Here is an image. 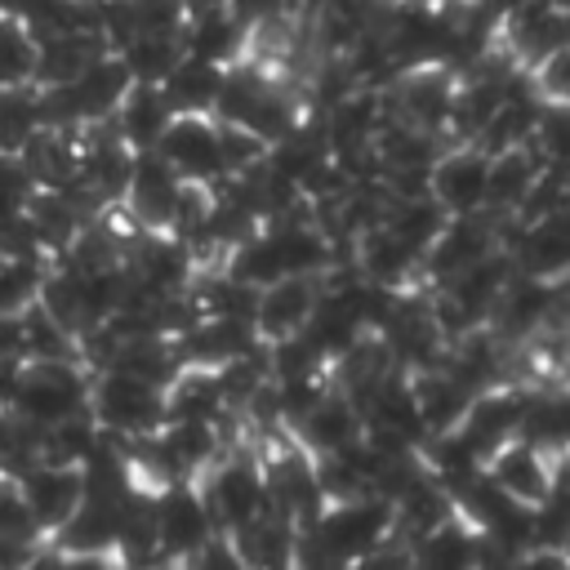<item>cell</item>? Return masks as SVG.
<instances>
[{
	"mask_svg": "<svg viewBox=\"0 0 570 570\" xmlns=\"http://www.w3.org/2000/svg\"><path fill=\"white\" fill-rule=\"evenodd\" d=\"M22 338H27V361H80L76 334L62 321H53L40 303L22 307Z\"/></svg>",
	"mask_w": 570,
	"mask_h": 570,
	"instance_id": "cb8c5ba5",
	"label": "cell"
},
{
	"mask_svg": "<svg viewBox=\"0 0 570 570\" xmlns=\"http://www.w3.org/2000/svg\"><path fill=\"white\" fill-rule=\"evenodd\" d=\"M165 98L174 111H209L214 116V102H218V89H223V67L218 62H205L196 53H183L169 76L160 80Z\"/></svg>",
	"mask_w": 570,
	"mask_h": 570,
	"instance_id": "7402d4cb",
	"label": "cell"
},
{
	"mask_svg": "<svg viewBox=\"0 0 570 570\" xmlns=\"http://www.w3.org/2000/svg\"><path fill=\"white\" fill-rule=\"evenodd\" d=\"M36 129V85H0V151H18Z\"/></svg>",
	"mask_w": 570,
	"mask_h": 570,
	"instance_id": "d4e9b609",
	"label": "cell"
},
{
	"mask_svg": "<svg viewBox=\"0 0 570 570\" xmlns=\"http://www.w3.org/2000/svg\"><path fill=\"white\" fill-rule=\"evenodd\" d=\"M530 80H534V89L548 102H570V45H561L543 62H534L530 67Z\"/></svg>",
	"mask_w": 570,
	"mask_h": 570,
	"instance_id": "f1b7e54d",
	"label": "cell"
},
{
	"mask_svg": "<svg viewBox=\"0 0 570 570\" xmlns=\"http://www.w3.org/2000/svg\"><path fill=\"white\" fill-rule=\"evenodd\" d=\"M410 543V561L428 566V570H463V566H481V534L459 517H441L436 525H428L423 534L405 539Z\"/></svg>",
	"mask_w": 570,
	"mask_h": 570,
	"instance_id": "e0dca14e",
	"label": "cell"
},
{
	"mask_svg": "<svg viewBox=\"0 0 570 570\" xmlns=\"http://www.w3.org/2000/svg\"><path fill=\"white\" fill-rule=\"evenodd\" d=\"M503 249L517 272L539 281H570V205L508 218L503 223Z\"/></svg>",
	"mask_w": 570,
	"mask_h": 570,
	"instance_id": "5b68a950",
	"label": "cell"
},
{
	"mask_svg": "<svg viewBox=\"0 0 570 570\" xmlns=\"http://www.w3.org/2000/svg\"><path fill=\"white\" fill-rule=\"evenodd\" d=\"M517 436H525L530 445H539L548 454L570 450V379L561 387H534L530 392V405L521 414Z\"/></svg>",
	"mask_w": 570,
	"mask_h": 570,
	"instance_id": "44dd1931",
	"label": "cell"
},
{
	"mask_svg": "<svg viewBox=\"0 0 570 570\" xmlns=\"http://www.w3.org/2000/svg\"><path fill=\"white\" fill-rule=\"evenodd\" d=\"M285 432H289L312 459H321V454H334V450H343L347 441L361 436V410H356V401H352L343 387L330 383Z\"/></svg>",
	"mask_w": 570,
	"mask_h": 570,
	"instance_id": "8fae6325",
	"label": "cell"
},
{
	"mask_svg": "<svg viewBox=\"0 0 570 570\" xmlns=\"http://www.w3.org/2000/svg\"><path fill=\"white\" fill-rule=\"evenodd\" d=\"M485 476H490L499 490H508L512 499H521V503L534 508V503L548 494L552 454L539 450V445H530L525 436H508V441L494 445V454L485 459Z\"/></svg>",
	"mask_w": 570,
	"mask_h": 570,
	"instance_id": "4fadbf2b",
	"label": "cell"
},
{
	"mask_svg": "<svg viewBox=\"0 0 570 570\" xmlns=\"http://www.w3.org/2000/svg\"><path fill=\"white\" fill-rule=\"evenodd\" d=\"M548 4H552V9H566V13H570V0H548Z\"/></svg>",
	"mask_w": 570,
	"mask_h": 570,
	"instance_id": "d6a6232c",
	"label": "cell"
},
{
	"mask_svg": "<svg viewBox=\"0 0 570 570\" xmlns=\"http://www.w3.org/2000/svg\"><path fill=\"white\" fill-rule=\"evenodd\" d=\"M209 4H227V0H187V9H209Z\"/></svg>",
	"mask_w": 570,
	"mask_h": 570,
	"instance_id": "1f68e13d",
	"label": "cell"
},
{
	"mask_svg": "<svg viewBox=\"0 0 570 570\" xmlns=\"http://www.w3.org/2000/svg\"><path fill=\"white\" fill-rule=\"evenodd\" d=\"M13 481H18V494H22L27 512H31V521L45 534H53L80 508V499H85V481H80V468L76 463H49V459H40L22 476H13Z\"/></svg>",
	"mask_w": 570,
	"mask_h": 570,
	"instance_id": "30bf717a",
	"label": "cell"
},
{
	"mask_svg": "<svg viewBox=\"0 0 570 570\" xmlns=\"http://www.w3.org/2000/svg\"><path fill=\"white\" fill-rule=\"evenodd\" d=\"M13 414L49 428L71 414L89 410V370L85 361H22L18 392H13Z\"/></svg>",
	"mask_w": 570,
	"mask_h": 570,
	"instance_id": "277c9868",
	"label": "cell"
},
{
	"mask_svg": "<svg viewBox=\"0 0 570 570\" xmlns=\"http://www.w3.org/2000/svg\"><path fill=\"white\" fill-rule=\"evenodd\" d=\"M468 4H472L476 13H485L494 27H503V22H508V18H512V13H517L525 0H468Z\"/></svg>",
	"mask_w": 570,
	"mask_h": 570,
	"instance_id": "4dcf8cb0",
	"label": "cell"
},
{
	"mask_svg": "<svg viewBox=\"0 0 570 570\" xmlns=\"http://www.w3.org/2000/svg\"><path fill=\"white\" fill-rule=\"evenodd\" d=\"M205 503H209V517L218 530H240L245 521H254L263 508H267V481H263V459L240 450V445H227L200 476H196Z\"/></svg>",
	"mask_w": 570,
	"mask_h": 570,
	"instance_id": "3957f363",
	"label": "cell"
},
{
	"mask_svg": "<svg viewBox=\"0 0 570 570\" xmlns=\"http://www.w3.org/2000/svg\"><path fill=\"white\" fill-rule=\"evenodd\" d=\"M22 169L31 174L36 187H62L76 178V160H80V129H53L40 125L22 147H18Z\"/></svg>",
	"mask_w": 570,
	"mask_h": 570,
	"instance_id": "d6986e66",
	"label": "cell"
},
{
	"mask_svg": "<svg viewBox=\"0 0 570 570\" xmlns=\"http://www.w3.org/2000/svg\"><path fill=\"white\" fill-rule=\"evenodd\" d=\"M485 174H490V151L476 142H450L436 151L428 169V196L445 214H476L485 209Z\"/></svg>",
	"mask_w": 570,
	"mask_h": 570,
	"instance_id": "ba28073f",
	"label": "cell"
},
{
	"mask_svg": "<svg viewBox=\"0 0 570 570\" xmlns=\"http://www.w3.org/2000/svg\"><path fill=\"white\" fill-rule=\"evenodd\" d=\"M89 414L111 436H147L165 423V387L134 379L125 370H94L89 374Z\"/></svg>",
	"mask_w": 570,
	"mask_h": 570,
	"instance_id": "7a4b0ae2",
	"label": "cell"
},
{
	"mask_svg": "<svg viewBox=\"0 0 570 570\" xmlns=\"http://www.w3.org/2000/svg\"><path fill=\"white\" fill-rule=\"evenodd\" d=\"M45 267L49 263H40V258H9V254H0V312H22L27 303H36Z\"/></svg>",
	"mask_w": 570,
	"mask_h": 570,
	"instance_id": "83f0119b",
	"label": "cell"
},
{
	"mask_svg": "<svg viewBox=\"0 0 570 570\" xmlns=\"http://www.w3.org/2000/svg\"><path fill=\"white\" fill-rule=\"evenodd\" d=\"M160 160L183 178V183H205L214 187L223 178V147H218V120L209 111H174L165 134L156 138Z\"/></svg>",
	"mask_w": 570,
	"mask_h": 570,
	"instance_id": "52a82bcc",
	"label": "cell"
},
{
	"mask_svg": "<svg viewBox=\"0 0 570 570\" xmlns=\"http://www.w3.org/2000/svg\"><path fill=\"white\" fill-rule=\"evenodd\" d=\"M543 169V156L534 151V142L521 147H503L490 151V174H485V209L494 218H517V209L525 205L534 178Z\"/></svg>",
	"mask_w": 570,
	"mask_h": 570,
	"instance_id": "9a60e30c",
	"label": "cell"
},
{
	"mask_svg": "<svg viewBox=\"0 0 570 570\" xmlns=\"http://www.w3.org/2000/svg\"><path fill=\"white\" fill-rule=\"evenodd\" d=\"M387 539H396V512L383 494L325 499L321 512L298 525L294 566H361Z\"/></svg>",
	"mask_w": 570,
	"mask_h": 570,
	"instance_id": "6da1fadb",
	"label": "cell"
},
{
	"mask_svg": "<svg viewBox=\"0 0 570 570\" xmlns=\"http://www.w3.org/2000/svg\"><path fill=\"white\" fill-rule=\"evenodd\" d=\"M249 27H258V22H272V18H285L289 13V0H227Z\"/></svg>",
	"mask_w": 570,
	"mask_h": 570,
	"instance_id": "f546056e",
	"label": "cell"
},
{
	"mask_svg": "<svg viewBox=\"0 0 570 570\" xmlns=\"http://www.w3.org/2000/svg\"><path fill=\"white\" fill-rule=\"evenodd\" d=\"M294 539H298V525L276 508H263L254 521L232 530L240 566H294Z\"/></svg>",
	"mask_w": 570,
	"mask_h": 570,
	"instance_id": "ffe728a7",
	"label": "cell"
},
{
	"mask_svg": "<svg viewBox=\"0 0 570 570\" xmlns=\"http://www.w3.org/2000/svg\"><path fill=\"white\" fill-rule=\"evenodd\" d=\"M321 294V276H281L272 285L258 289L254 298V330L263 343L272 338H285V334H298L312 303Z\"/></svg>",
	"mask_w": 570,
	"mask_h": 570,
	"instance_id": "5bb4252c",
	"label": "cell"
},
{
	"mask_svg": "<svg viewBox=\"0 0 570 570\" xmlns=\"http://www.w3.org/2000/svg\"><path fill=\"white\" fill-rule=\"evenodd\" d=\"M249 22L232 9V4H209V9H187L183 18V49L205 58V62H218V67H232L236 58H245L249 49Z\"/></svg>",
	"mask_w": 570,
	"mask_h": 570,
	"instance_id": "7c38bea8",
	"label": "cell"
},
{
	"mask_svg": "<svg viewBox=\"0 0 570 570\" xmlns=\"http://www.w3.org/2000/svg\"><path fill=\"white\" fill-rule=\"evenodd\" d=\"M36 76V36L0 13V85H31Z\"/></svg>",
	"mask_w": 570,
	"mask_h": 570,
	"instance_id": "484cf974",
	"label": "cell"
},
{
	"mask_svg": "<svg viewBox=\"0 0 570 570\" xmlns=\"http://www.w3.org/2000/svg\"><path fill=\"white\" fill-rule=\"evenodd\" d=\"M183 187H187V183L160 160L156 147L134 151V169H129L120 209H125L142 232H169V218H174V209H178Z\"/></svg>",
	"mask_w": 570,
	"mask_h": 570,
	"instance_id": "9c48e42d",
	"label": "cell"
},
{
	"mask_svg": "<svg viewBox=\"0 0 570 570\" xmlns=\"http://www.w3.org/2000/svg\"><path fill=\"white\" fill-rule=\"evenodd\" d=\"M151 512H156V543L165 552V561H187L205 539L218 534L209 503L196 485V476L187 481H169L151 494Z\"/></svg>",
	"mask_w": 570,
	"mask_h": 570,
	"instance_id": "8992f818",
	"label": "cell"
},
{
	"mask_svg": "<svg viewBox=\"0 0 570 570\" xmlns=\"http://www.w3.org/2000/svg\"><path fill=\"white\" fill-rule=\"evenodd\" d=\"M169 120H174V107H169L165 89H160V85H151V80H134V85L125 89L120 107L111 111L116 134H120L134 151L156 147V138L165 134V125H169Z\"/></svg>",
	"mask_w": 570,
	"mask_h": 570,
	"instance_id": "ac0fdd59",
	"label": "cell"
},
{
	"mask_svg": "<svg viewBox=\"0 0 570 570\" xmlns=\"http://www.w3.org/2000/svg\"><path fill=\"white\" fill-rule=\"evenodd\" d=\"M165 419H191V423H223L236 419L227 396H223V383L209 365H183L169 387H165Z\"/></svg>",
	"mask_w": 570,
	"mask_h": 570,
	"instance_id": "2e32d148",
	"label": "cell"
},
{
	"mask_svg": "<svg viewBox=\"0 0 570 570\" xmlns=\"http://www.w3.org/2000/svg\"><path fill=\"white\" fill-rule=\"evenodd\" d=\"M566 379H570V365H566Z\"/></svg>",
	"mask_w": 570,
	"mask_h": 570,
	"instance_id": "836d02e7",
	"label": "cell"
},
{
	"mask_svg": "<svg viewBox=\"0 0 570 570\" xmlns=\"http://www.w3.org/2000/svg\"><path fill=\"white\" fill-rule=\"evenodd\" d=\"M530 142L543 156V165L570 174V102H548L543 98V111H539V125H534Z\"/></svg>",
	"mask_w": 570,
	"mask_h": 570,
	"instance_id": "4316f807",
	"label": "cell"
},
{
	"mask_svg": "<svg viewBox=\"0 0 570 570\" xmlns=\"http://www.w3.org/2000/svg\"><path fill=\"white\" fill-rule=\"evenodd\" d=\"M116 53L125 58V67H129L134 80L160 85V80L169 76V67H174L187 49H183V31H134Z\"/></svg>",
	"mask_w": 570,
	"mask_h": 570,
	"instance_id": "603a6c76",
	"label": "cell"
}]
</instances>
